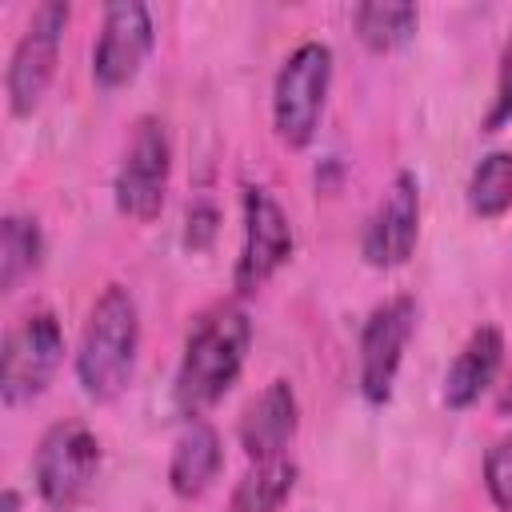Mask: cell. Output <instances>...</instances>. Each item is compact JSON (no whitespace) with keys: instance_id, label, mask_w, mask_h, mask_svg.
<instances>
[{"instance_id":"1","label":"cell","mask_w":512,"mask_h":512,"mask_svg":"<svg viewBox=\"0 0 512 512\" xmlns=\"http://www.w3.org/2000/svg\"><path fill=\"white\" fill-rule=\"evenodd\" d=\"M248 344H252V320L240 304H216L204 316H196L184 340V356H180L176 388H172L184 420L204 416L236 384Z\"/></svg>"},{"instance_id":"2","label":"cell","mask_w":512,"mask_h":512,"mask_svg":"<svg viewBox=\"0 0 512 512\" xmlns=\"http://www.w3.org/2000/svg\"><path fill=\"white\" fill-rule=\"evenodd\" d=\"M136 348H140V308L124 284H108L88 308L76 348V380L84 396L100 404L116 400L132 380Z\"/></svg>"},{"instance_id":"3","label":"cell","mask_w":512,"mask_h":512,"mask_svg":"<svg viewBox=\"0 0 512 512\" xmlns=\"http://www.w3.org/2000/svg\"><path fill=\"white\" fill-rule=\"evenodd\" d=\"M328 84H332V48L320 40H304L280 64L276 84H272V124L288 148L312 144Z\"/></svg>"},{"instance_id":"4","label":"cell","mask_w":512,"mask_h":512,"mask_svg":"<svg viewBox=\"0 0 512 512\" xmlns=\"http://www.w3.org/2000/svg\"><path fill=\"white\" fill-rule=\"evenodd\" d=\"M100 472V440L84 420H60L40 436L36 448V492L52 512H72L84 504Z\"/></svg>"},{"instance_id":"5","label":"cell","mask_w":512,"mask_h":512,"mask_svg":"<svg viewBox=\"0 0 512 512\" xmlns=\"http://www.w3.org/2000/svg\"><path fill=\"white\" fill-rule=\"evenodd\" d=\"M64 360V332L52 312H32L4 336L0 352V396L8 408L36 400Z\"/></svg>"},{"instance_id":"6","label":"cell","mask_w":512,"mask_h":512,"mask_svg":"<svg viewBox=\"0 0 512 512\" xmlns=\"http://www.w3.org/2000/svg\"><path fill=\"white\" fill-rule=\"evenodd\" d=\"M64 28H68V4L48 0V4H40V8L32 12L24 36L16 40L12 60H8V76H4L8 108H12L16 116H32L36 104H40V96L48 92V84H52V76H56Z\"/></svg>"},{"instance_id":"7","label":"cell","mask_w":512,"mask_h":512,"mask_svg":"<svg viewBox=\"0 0 512 512\" xmlns=\"http://www.w3.org/2000/svg\"><path fill=\"white\" fill-rule=\"evenodd\" d=\"M168 172H172V140L168 128L156 116H144L132 132V144L120 160L116 172V208L128 220H156L164 208V192H168Z\"/></svg>"},{"instance_id":"8","label":"cell","mask_w":512,"mask_h":512,"mask_svg":"<svg viewBox=\"0 0 512 512\" xmlns=\"http://www.w3.org/2000/svg\"><path fill=\"white\" fill-rule=\"evenodd\" d=\"M292 256V224L288 212L264 188H244V244L236 256L232 284L240 296L260 292Z\"/></svg>"},{"instance_id":"9","label":"cell","mask_w":512,"mask_h":512,"mask_svg":"<svg viewBox=\"0 0 512 512\" xmlns=\"http://www.w3.org/2000/svg\"><path fill=\"white\" fill-rule=\"evenodd\" d=\"M416 328V300L412 296H392L372 316L364 320L360 332V396L368 404H388L396 388V372L404 360V348Z\"/></svg>"},{"instance_id":"10","label":"cell","mask_w":512,"mask_h":512,"mask_svg":"<svg viewBox=\"0 0 512 512\" xmlns=\"http://www.w3.org/2000/svg\"><path fill=\"white\" fill-rule=\"evenodd\" d=\"M152 52V16L140 0H112L100 20L92 48V76L100 88H124L136 80L144 56Z\"/></svg>"},{"instance_id":"11","label":"cell","mask_w":512,"mask_h":512,"mask_svg":"<svg viewBox=\"0 0 512 512\" xmlns=\"http://www.w3.org/2000/svg\"><path fill=\"white\" fill-rule=\"evenodd\" d=\"M416 236H420V180L412 172H396L364 228L360 252L372 268H400L416 252Z\"/></svg>"},{"instance_id":"12","label":"cell","mask_w":512,"mask_h":512,"mask_svg":"<svg viewBox=\"0 0 512 512\" xmlns=\"http://www.w3.org/2000/svg\"><path fill=\"white\" fill-rule=\"evenodd\" d=\"M300 428V404L288 380H272L260 396L248 400L244 416H240V448L248 452V460H272L284 456V448L292 444Z\"/></svg>"},{"instance_id":"13","label":"cell","mask_w":512,"mask_h":512,"mask_svg":"<svg viewBox=\"0 0 512 512\" xmlns=\"http://www.w3.org/2000/svg\"><path fill=\"white\" fill-rule=\"evenodd\" d=\"M220 464H224V448H220V432L204 420V416H192L184 420L176 444H172V460H168V484L176 496L184 500H196L212 488V480L220 476Z\"/></svg>"},{"instance_id":"14","label":"cell","mask_w":512,"mask_h":512,"mask_svg":"<svg viewBox=\"0 0 512 512\" xmlns=\"http://www.w3.org/2000/svg\"><path fill=\"white\" fill-rule=\"evenodd\" d=\"M500 360H504V336L496 324H480L464 348L456 352L448 376H444V404L448 408H472L480 400L484 388H492L496 372H500Z\"/></svg>"},{"instance_id":"15","label":"cell","mask_w":512,"mask_h":512,"mask_svg":"<svg viewBox=\"0 0 512 512\" xmlns=\"http://www.w3.org/2000/svg\"><path fill=\"white\" fill-rule=\"evenodd\" d=\"M300 468L288 456H272V460H252L248 472L236 480L228 512H280L284 500L296 488Z\"/></svg>"},{"instance_id":"16","label":"cell","mask_w":512,"mask_h":512,"mask_svg":"<svg viewBox=\"0 0 512 512\" xmlns=\"http://www.w3.org/2000/svg\"><path fill=\"white\" fill-rule=\"evenodd\" d=\"M352 24H356V36H360L364 48H372V52H392V48H400V44H408V40L416 36L420 12H416V4L364 0V4H356Z\"/></svg>"},{"instance_id":"17","label":"cell","mask_w":512,"mask_h":512,"mask_svg":"<svg viewBox=\"0 0 512 512\" xmlns=\"http://www.w3.org/2000/svg\"><path fill=\"white\" fill-rule=\"evenodd\" d=\"M40 256H44V236H40L36 220L4 216V224H0V288L16 292V284L40 268Z\"/></svg>"},{"instance_id":"18","label":"cell","mask_w":512,"mask_h":512,"mask_svg":"<svg viewBox=\"0 0 512 512\" xmlns=\"http://www.w3.org/2000/svg\"><path fill=\"white\" fill-rule=\"evenodd\" d=\"M468 208L480 220H496L512 208V152L496 148L480 156V164L468 176Z\"/></svg>"},{"instance_id":"19","label":"cell","mask_w":512,"mask_h":512,"mask_svg":"<svg viewBox=\"0 0 512 512\" xmlns=\"http://www.w3.org/2000/svg\"><path fill=\"white\" fill-rule=\"evenodd\" d=\"M484 488L500 512H512V432L484 452Z\"/></svg>"},{"instance_id":"20","label":"cell","mask_w":512,"mask_h":512,"mask_svg":"<svg viewBox=\"0 0 512 512\" xmlns=\"http://www.w3.org/2000/svg\"><path fill=\"white\" fill-rule=\"evenodd\" d=\"M512 120V28H508V40H504V52H500V72H496V96H492V108L484 116V132H496Z\"/></svg>"},{"instance_id":"21","label":"cell","mask_w":512,"mask_h":512,"mask_svg":"<svg viewBox=\"0 0 512 512\" xmlns=\"http://www.w3.org/2000/svg\"><path fill=\"white\" fill-rule=\"evenodd\" d=\"M216 224H220V212H216V204H208V200H196V204L188 208L184 244H188L192 252H204V248L212 244V236H216Z\"/></svg>"},{"instance_id":"22","label":"cell","mask_w":512,"mask_h":512,"mask_svg":"<svg viewBox=\"0 0 512 512\" xmlns=\"http://www.w3.org/2000/svg\"><path fill=\"white\" fill-rule=\"evenodd\" d=\"M0 512H20V492L16 488H4L0 492Z\"/></svg>"},{"instance_id":"23","label":"cell","mask_w":512,"mask_h":512,"mask_svg":"<svg viewBox=\"0 0 512 512\" xmlns=\"http://www.w3.org/2000/svg\"><path fill=\"white\" fill-rule=\"evenodd\" d=\"M496 404H500V412H504V416L512 412V372H508V384H504V392H500V400H496Z\"/></svg>"}]
</instances>
